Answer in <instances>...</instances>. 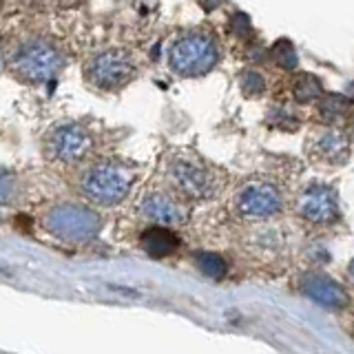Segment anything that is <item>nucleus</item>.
Segmentation results:
<instances>
[{"instance_id":"obj_1","label":"nucleus","mask_w":354,"mask_h":354,"mask_svg":"<svg viewBox=\"0 0 354 354\" xmlns=\"http://www.w3.org/2000/svg\"><path fill=\"white\" fill-rule=\"evenodd\" d=\"M64 58L55 44L42 38H29L7 51V69L25 84H42L53 80L62 69Z\"/></svg>"},{"instance_id":"obj_2","label":"nucleus","mask_w":354,"mask_h":354,"mask_svg":"<svg viewBox=\"0 0 354 354\" xmlns=\"http://www.w3.org/2000/svg\"><path fill=\"white\" fill-rule=\"evenodd\" d=\"M219 62V44L206 29H188L177 36L169 51L171 69L182 77H199Z\"/></svg>"},{"instance_id":"obj_3","label":"nucleus","mask_w":354,"mask_h":354,"mask_svg":"<svg viewBox=\"0 0 354 354\" xmlns=\"http://www.w3.org/2000/svg\"><path fill=\"white\" fill-rule=\"evenodd\" d=\"M133 186V173L118 160H97L88 164L80 175V191L88 202L100 206H115Z\"/></svg>"},{"instance_id":"obj_4","label":"nucleus","mask_w":354,"mask_h":354,"mask_svg":"<svg viewBox=\"0 0 354 354\" xmlns=\"http://www.w3.org/2000/svg\"><path fill=\"white\" fill-rule=\"evenodd\" d=\"M166 177L173 188L188 199H208L215 195V173L195 153L177 151L166 160Z\"/></svg>"},{"instance_id":"obj_5","label":"nucleus","mask_w":354,"mask_h":354,"mask_svg":"<svg viewBox=\"0 0 354 354\" xmlns=\"http://www.w3.org/2000/svg\"><path fill=\"white\" fill-rule=\"evenodd\" d=\"M84 77L100 91H120L136 77V62L124 49H104L86 60Z\"/></svg>"},{"instance_id":"obj_6","label":"nucleus","mask_w":354,"mask_h":354,"mask_svg":"<svg viewBox=\"0 0 354 354\" xmlns=\"http://www.w3.org/2000/svg\"><path fill=\"white\" fill-rule=\"evenodd\" d=\"M42 149L51 162L77 164L93 153V136L80 122H60L44 136Z\"/></svg>"},{"instance_id":"obj_7","label":"nucleus","mask_w":354,"mask_h":354,"mask_svg":"<svg viewBox=\"0 0 354 354\" xmlns=\"http://www.w3.org/2000/svg\"><path fill=\"white\" fill-rule=\"evenodd\" d=\"M47 226L55 237L66 241H88L100 232V217L91 208L80 204H60L53 206L47 219Z\"/></svg>"},{"instance_id":"obj_8","label":"nucleus","mask_w":354,"mask_h":354,"mask_svg":"<svg viewBox=\"0 0 354 354\" xmlns=\"http://www.w3.org/2000/svg\"><path fill=\"white\" fill-rule=\"evenodd\" d=\"M237 208L241 215L246 217H272L281 213L283 197L279 188L268 182H248L246 186L239 188L237 193Z\"/></svg>"},{"instance_id":"obj_9","label":"nucleus","mask_w":354,"mask_h":354,"mask_svg":"<svg viewBox=\"0 0 354 354\" xmlns=\"http://www.w3.org/2000/svg\"><path fill=\"white\" fill-rule=\"evenodd\" d=\"M299 215L308 219L310 224H332L339 217V199L332 186L326 184H310L299 195Z\"/></svg>"},{"instance_id":"obj_10","label":"nucleus","mask_w":354,"mask_h":354,"mask_svg":"<svg viewBox=\"0 0 354 354\" xmlns=\"http://www.w3.org/2000/svg\"><path fill=\"white\" fill-rule=\"evenodd\" d=\"M308 155L317 162L343 164L350 158V140L337 129H324L310 136Z\"/></svg>"},{"instance_id":"obj_11","label":"nucleus","mask_w":354,"mask_h":354,"mask_svg":"<svg viewBox=\"0 0 354 354\" xmlns=\"http://www.w3.org/2000/svg\"><path fill=\"white\" fill-rule=\"evenodd\" d=\"M142 215L160 226H180L186 221V208L169 193H149L142 199Z\"/></svg>"},{"instance_id":"obj_12","label":"nucleus","mask_w":354,"mask_h":354,"mask_svg":"<svg viewBox=\"0 0 354 354\" xmlns=\"http://www.w3.org/2000/svg\"><path fill=\"white\" fill-rule=\"evenodd\" d=\"M301 290L310 299H315L317 304L328 306V308H341L348 304L346 290L326 274H306L301 281Z\"/></svg>"},{"instance_id":"obj_13","label":"nucleus","mask_w":354,"mask_h":354,"mask_svg":"<svg viewBox=\"0 0 354 354\" xmlns=\"http://www.w3.org/2000/svg\"><path fill=\"white\" fill-rule=\"evenodd\" d=\"M142 248L147 250L151 257H169L180 246V239L169 226H153L142 232Z\"/></svg>"},{"instance_id":"obj_14","label":"nucleus","mask_w":354,"mask_h":354,"mask_svg":"<svg viewBox=\"0 0 354 354\" xmlns=\"http://www.w3.org/2000/svg\"><path fill=\"white\" fill-rule=\"evenodd\" d=\"M295 100L301 104H310V102H319L324 97V86H321V80L313 73H301L295 80Z\"/></svg>"},{"instance_id":"obj_15","label":"nucleus","mask_w":354,"mask_h":354,"mask_svg":"<svg viewBox=\"0 0 354 354\" xmlns=\"http://www.w3.org/2000/svg\"><path fill=\"white\" fill-rule=\"evenodd\" d=\"M346 111H348V97L346 95L328 93L319 100V115L326 122H337L339 118L346 115Z\"/></svg>"},{"instance_id":"obj_16","label":"nucleus","mask_w":354,"mask_h":354,"mask_svg":"<svg viewBox=\"0 0 354 354\" xmlns=\"http://www.w3.org/2000/svg\"><path fill=\"white\" fill-rule=\"evenodd\" d=\"M195 261L199 266V270L206 277H213V279H221L228 272V263L217 252H197Z\"/></svg>"},{"instance_id":"obj_17","label":"nucleus","mask_w":354,"mask_h":354,"mask_svg":"<svg viewBox=\"0 0 354 354\" xmlns=\"http://www.w3.org/2000/svg\"><path fill=\"white\" fill-rule=\"evenodd\" d=\"M272 53H274V62L279 64V66H283V69H288V71L297 69V64H299L297 51H295V47L288 40H279V42H277Z\"/></svg>"},{"instance_id":"obj_18","label":"nucleus","mask_w":354,"mask_h":354,"mask_svg":"<svg viewBox=\"0 0 354 354\" xmlns=\"http://www.w3.org/2000/svg\"><path fill=\"white\" fill-rule=\"evenodd\" d=\"M239 84H241V91L246 93L248 97L254 95H261L266 91V80L259 71H243L239 77Z\"/></svg>"},{"instance_id":"obj_19","label":"nucleus","mask_w":354,"mask_h":354,"mask_svg":"<svg viewBox=\"0 0 354 354\" xmlns=\"http://www.w3.org/2000/svg\"><path fill=\"white\" fill-rule=\"evenodd\" d=\"M230 27L235 29V33H246L250 29V22H248V18L243 16V14H235V16H232V20H230Z\"/></svg>"},{"instance_id":"obj_20","label":"nucleus","mask_w":354,"mask_h":354,"mask_svg":"<svg viewBox=\"0 0 354 354\" xmlns=\"http://www.w3.org/2000/svg\"><path fill=\"white\" fill-rule=\"evenodd\" d=\"M199 5H202L206 11H210V9H215V7H219L221 3H224V0H197Z\"/></svg>"},{"instance_id":"obj_21","label":"nucleus","mask_w":354,"mask_h":354,"mask_svg":"<svg viewBox=\"0 0 354 354\" xmlns=\"http://www.w3.org/2000/svg\"><path fill=\"white\" fill-rule=\"evenodd\" d=\"M350 277L354 279V259H352V263H350Z\"/></svg>"},{"instance_id":"obj_22","label":"nucleus","mask_w":354,"mask_h":354,"mask_svg":"<svg viewBox=\"0 0 354 354\" xmlns=\"http://www.w3.org/2000/svg\"><path fill=\"white\" fill-rule=\"evenodd\" d=\"M350 124H352V129H354V113H352V118H350Z\"/></svg>"}]
</instances>
